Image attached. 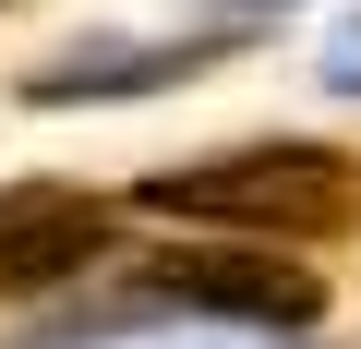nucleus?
I'll return each mask as SVG.
<instances>
[{
	"mask_svg": "<svg viewBox=\"0 0 361 349\" xmlns=\"http://www.w3.org/2000/svg\"><path fill=\"white\" fill-rule=\"evenodd\" d=\"M157 289L205 301V313H253V325H313V313H325V277H313V265H265V241L157 253Z\"/></svg>",
	"mask_w": 361,
	"mask_h": 349,
	"instance_id": "obj_3",
	"label": "nucleus"
},
{
	"mask_svg": "<svg viewBox=\"0 0 361 349\" xmlns=\"http://www.w3.org/2000/svg\"><path fill=\"white\" fill-rule=\"evenodd\" d=\"M133 205L169 217V229L313 253V241H361V157L349 145H313V133H265V145H217V157L157 169Z\"/></svg>",
	"mask_w": 361,
	"mask_h": 349,
	"instance_id": "obj_1",
	"label": "nucleus"
},
{
	"mask_svg": "<svg viewBox=\"0 0 361 349\" xmlns=\"http://www.w3.org/2000/svg\"><path fill=\"white\" fill-rule=\"evenodd\" d=\"M121 205L85 181H0V289H61L109 253Z\"/></svg>",
	"mask_w": 361,
	"mask_h": 349,
	"instance_id": "obj_2",
	"label": "nucleus"
}]
</instances>
